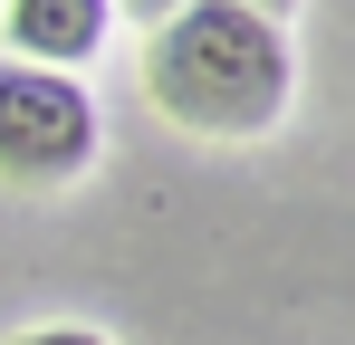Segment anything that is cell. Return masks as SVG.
I'll use <instances>...</instances> for the list:
<instances>
[{"instance_id":"cell-1","label":"cell","mask_w":355,"mask_h":345,"mask_svg":"<svg viewBox=\"0 0 355 345\" xmlns=\"http://www.w3.org/2000/svg\"><path fill=\"white\" fill-rule=\"evenodd\" d=\"M144 96L164 125L202 134V144H250L297 96V39L279 10L182 0L144 29Z\"/></svg>"},{"instance_id":"cell-2","label":"cell","mask_w":355,"mask_h":345,"mask_svg":"<svg viewBox=\"0 0 355 345\" xmlns=\"http://www.w3.org/2000/svg\"><path fill=\"white\" fill-rule=\"evenodd\" d=\"M87 163H96V96L77 77H49V67L0 57V182L67 192Z\"/></svg>"},{"instance_id":"cell-3","label":"cell","mask_w":355,"mask_h":345,"mask_svg":"<svg viewBox=\"0 0 355 345\" xmlns=\"http://www.w3.org/2000/svg\"><path fill=\"white\" fill-rule=\"evenodd\" d=\"M106 39H116V10L106 0H0V48L19 57V67L77 77Z\"/></svg>"},{"instance_id":"cell-4","label":"cell","mask_w":355,"mask_h":345,"mask_svg":"<svg viewBox=\"0 0 355 345\" xmlns=\"http://www.w3.org/2000/svg\"><path fill=\"white\" fill-rule=\"evenodd\" d=\"M10 345H116V336H96V326H29V336H10Z\"/></svg>"}]
</instances>
